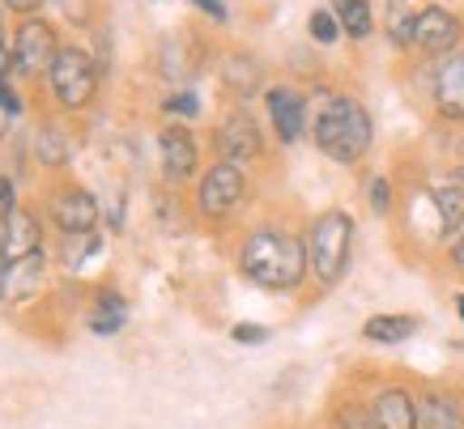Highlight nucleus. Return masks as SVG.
<instances>
[{
    "instance_id": "nucleus-2",
    "label": "nucleus",
    "mask_w": 464,
    "mask_h": 429,
    "mask_svg": "<svg viewBox=\"0 0 464 429\" xmlns=\"http://www.w3.org/2000/svg\"><path fill=\"white\" fill-rule=\"evenodd\" d=\"M315 145H320L333 162L353 167L362 162L371 149V115L362 102L353 98H333L320 115H315Z\"/></svg>"
},
{
    "instance_id": "nucleus-35",
    "label": "nucleus",
    "mask_w": 464,
    "mask_h": 429,
    "mask_svg": "<svg viewBox=\"0 0 464 429\" xmlns=\"http://www.w3.org/2000/svg\"><path fill=\"white\" fill-rule=\"evenodd\" d=\"M456 315H460V323H464V293H456Z\"/></svg>"
},
{
    "instance_id": "nucleus-31",
    "label": "nucleus",
    "mask_w": 464,
    "mask_h": 429,
    "mask_svg": "<svg viewBox=\"0 0 464 429\" xmlns=\"http://www.w3.org/2000/svg\"><path fill=\"white\" fill-rule=\"evenodd\" d=\"M200 9H205V14L209 17H218V22H226V9H222V0H197Z\"/></svg>"
},
{
    "instance_id": "nucleus-24",
    "label": "nucleus",
    "mask_w": 464,
    "mask_h": 429,
    "mask_svg": "<svg viewBox=\"0 0 464 429\" xmlns=\"http://www.w3.org/2000/svg\"><path fill=\"white\" fill-rule=\"evenodd\" d=\"M256 77H260V69H256L252 60H230V69H226V81L235 85V90H243V94L256 90Z\"/></svg>"
},
{
    "instance_id": "nucleus-21",
    "label": "nucleus",
    "mask_w": 464,
    "mask_h": 429,
    "mask_svg": "<svg viewBox=\"0 0 464 429\" xmlns=\"http://www.w3.org/2000/svg\"><path fill=\"white\" fill-rule=\"evenodd\" d=\"M413 26H418V14L409 0H388V39L396 47H413Z\"/></svg>"
},
{
    "instance_id": "nucleus-15",
    "label": "nucleus",
    "mask_w": 464,
    "mask_h": 429,
    "mask_svg": "<svg viewBox=\"0 0 464 429\" xmlns=\"http://www.w3.org/2000/svg\"><path fill=\"white\" fill-rule=\"evenodd\" d=\"M435 102L443 119H464V56H451L439 69L435 81Z\"/></svg>"
},
{
    "instance_id": "nucleus-6",
    "label": "nucleus",
    "mask_w": 464,
    "mask_h": 429,
    "mask_svg": "<svg viewBox=\"0 0 464 429\" xmlns=\"http://www.w3.org/2000/svg\"><path fill=\"white\" fill-rule=\"evenodd\" d=\"M243 192H247L243 170L230 167V162H218V167L200 179V192H197L200 213H205V217H226V213L243 200Z\"/></svg>"
},
{
    "instance_id": "nucleus-19",
    "label": "nucleus",
    "mask_w": 464,
    "mask_h": 429,
    "mask_svg": "<svg viewBox=\"0 0 464 429\" xmlns=\"http://www.w3.org/2000/svg\"><path fill=\"white\" fill-rule=\"evenodd\" d=\"M333 14H337L341 30L353 34V39H366V34L375 30V22H371V5H366V0H333Z\"/></svg>"
},
{
    "instance_id": "nucleus-11",
    "label": "nucleus",
    "mask_w": 464,
    "mask_h": 429,
    "mask_svg": "<svg viewBox=\"0 0 464 429\" xmlns=\"http://www.w3.org/2000/svg\"><path fill=\"white\" fill-rule=\"evenodd\" d=\"M43 251V230H39V217L26 213V208H14L5 217V260L0 263H14V260H26V255H39Z\"/></svg>"
},
{
    "instance_id": "nucleus-18",
    "label": "nucleus",
    "mask_w": 464,
    "mask_h": 429,
    "mask_svg": "<svg viewBox=\"0 0 464 429\" xmlns=\"http://www.w3.org/2000/svg\"><path fill=\"white\" fill-rule=\"evenodd\" d=\"M418 429H460V416H456V404L448 396H426L418 404Z\"/></svg>"
},
{
    "instance_id": "nucleus-34",
    "label": "nucleus",
    "mask_w": 464,
    "mask_h": 429,
    "mask_svg": "<svg viewBox=\"0 0 464 429\" xmlns=\"http://www.w3.org/2000/svg\"><path fill=\"white\" fill-rule=\"evenodd\" d=\"M451 187H460V192H464V167H456V170H451Z\"/></svg>"
},
{
    "instance_id": "nucleus-30",
    "label": "nucleus",
    "mask_w": 464,
    "mask_h": 429,
    "mask_svg": "<svg viewBox=\"0 0 464 429\" xmlns=\"http://www.w3.org/2000/svg\"><path fill=\"white\" fill-rule=\"evenodd\" d=\"M0 107L9 111V119H14V115L22 111V102H17V94H14V90H9V81H5V77H0Z\"/></svg>"
},
{
    "instance_id": "nucleus-16",
    "label": "nucleus",
    "mask_w": 464,
    "mask_h": 429,
    "mask_svg": "<svg viewBox=\"0 0 464 429\" xmlns=\"http://www.w3.org/2000/svg\"><path fill=\"white\" fill-rule=\"evenodd\" d=\"M413 332H418V319L413 315H375V319H366V328H362L366 340H380V345H401Z\"/></svg>"
},
{
    "instance_id": "nucleus-12",
    "label": "nucleus",
    "mask_w": 464,
    "mask_h": 429,
    "mask_svg": "<svg viewBox=\"0 0 464 429\" xmlns=\"http://www.w3.org/2000/svg\"><path fill=\"white\" fill-rule=\"evenodd\" d=\"M268 115H273L277 137L290 145V140L303 137V124H307V102H303V94H295L290 85H277V90H268Z\"/></svg>"
},
{
    "instance_id": "nucleus-22",
    "label": "nucleus",
    "mask_w": 464,
    "mask_h": 429,
    "mask_svg": "<svg viewBox=\"0 0 464 429\" xmlns=\"http://www.w3.org/2000/svg\"><path fill=\"white\" fill-rule=\"evenodd\" d=\"M124 315H128L124 298H120V293H102L99 310H94V332H99V336L120 332V328H124Z\"/></svg>"
},
{
    "instance_id": "nucleus-4",
    "label": "nucleus",
    "mask_w": 464,
    "mask_h": 429,
    "mask_svg": "<svg viewBox=\"0 0 464 429\" xmlns=\"http://www.w3.org/2000/svg\"><path fill=\"white\" fill-rule=\"evenodd\" d=\"M52 94H56L60 107H69V111H77V107H85L90 98H94V90H99V69L90 64V56L85 52H72V47H60L56 64H52Z\"/></svg>"
},
{
    "instance_id": "nucleus-5",
    "label": "nucleus",
    "mask_w": 464,
    "mask_h": 429,
    "mask_svg": "<svg viewBox=\"0 0 464 429\" xmlns=\"http://www.w3.org/2000/svg\"><path fill=\"white\" fill-rule=\"evenodd\" d=\"M60 47H56V30L39 22V17H26L14 34V64L26 77H39V72H52Z\"/></svg>"
},
{
    "instance_id": "nucleus-9",
    "label": "nucleus",
    "mask_w": 464,
    "mask_h": 429,
    "mask_svg": "<svg viewBox=\"0 0 464 429\" xmlns=\"http://www.w3.org/2000/svg\"><path fill=\"white\" fill-rule=\"evenodd\" d=\"M158 149H162V170H167V179H175V183L192 179V170H197V140H192L188 128L167 124L158 132Z\"/></svg>"
},
{
    "instance_id": "nucleus-8",
    "label": "nucleus",
    "mask_w": 464,
    "mask_h": 429,
    "mask_svg": "<svg viewBox=\"0 0 464 429\" xmlns=\"http://www.w3.org/2000/svg\"><path fill=\"white\" fill-rule=\"evenodd\" d=\"M460 43V22L456 14H448L443 5H430L418 14V26H413V47H422V52H451Z\"/></svg>"
},
{
    "instance_id": "nucleus-29",
    "label": "nucleus",
    "mask_w": 464,
    "mask_h": 429,
    "mask_svg": "<svg viewBox=\"0 0 464 429\" xmlns=\"http://www.w3.org/2000/svg\"><path fill=\"white\" fill-rule=\"evenodd\" d=\"M17 208V200H14V179H0V217H9Z\"/></svg>"
},
{
    "instance_id": "nucleus-7",
    "label": "nucleus",
    "mask_w": 464,
    "mask_h": 429,
    "mask_svg": "<svg viewBox=\"0 0 464 429\" xmlns=\"http://www.w3.org/2000/svg\"><path fill=\"white\" fill-rule=\"evenodd\" d=\"M218 153H222L226 162L235 167V162H252L256 153H260V128L247 111H235L226 115V124L218 128Z\"/></svg>"
},
{
    "instance_id": "nucleus-20",
    "label": "nucleus",
    "mask_w": 464,
    "mask_h": 429,
    "mask_svg": "<svg viewBox=\"0 0 464 429\" xmlns=\"http://www.w3.org/2000/svg\"><path fill=\"white\" fill-rule=\"evenodd\" d=\"M34 153H39L43 167H64L72 157V140L60 132V128H39V137H34Z\"/></svg>"
},
{
    "instance_id": "nucleus-1",
    "label": "nucleus",
    "mask_w": 464,
    "mask_h": 429,
    "mask_svg": "<svg viewBox=\"0 0 464 429\" xmlns=\"http://www.w3.org/2000/svg\"><path fill=\"white\" fill-rule=\"evenodd\" d=\"M307 247L290 234H277V230H256L247 243H243V272L265 285V290H295L307 277Z\"/></svg>"
},
{
    "instance_id": "nucleus-26",
    "label": "nucleus",
    "mask_w": 464,
    "mask_h": 429,
    "mask_svg": "<svg viewBox=\"0 0 464 429\" xmlns=\"http://www.w3.org/2000/svg\"><path fill=\"white\" fill-rule=\"evenodd\" d=\"M167 111L170 115H183V119H192V115L200 111V102H197V94H175V98H167Z\"/></svg>"
},
{
    "instance_id": "nucleus-13",
    "label": "nucleus",
    "mask_w": 464,
    "mask_h": 429,
    "mask_svg": "<svg viewBox=\"0 0 464 429\" xmlns=\"http://www.w3.org/2000/svg\"><path fill=\"white\" fill-rule=\"evenodd\" d=\"M43 285V251L39 255H26V260L0 263V298L5 302H22Z\"/></svg>"
},
{
    "instance_id": "nucleus-32",
    "label": "nucleus",
    "mask_w": 464,
    "mask_h": 429,
    "mask_svg": "<svg viewBox=\"0 0 464 429\" xmlns=\"http://www.w3.org/2000/svg\"><path fill=\"white\" fill-rule=\"evenodd\" d=\"M5 5H9L14 14H30V9H39L43 0H5Z\"/></svg>"
},
{
    "instance_id": "nucleus-23",
    "label": "nucleus",
    "mask_w": 464,
    "mask_h": 429,
    "mask_svg": "<svg viewBox=\"0 0 464 429\" xmlns=\"http://www.w3.org/2000/svg\"><path fill=\"white\" fill-rule=\"evenodd\" d=\"M307 30H311V39L328 47V43H337L341 22H337V14H333V9H315V14H311V22H307Z\"/></svg>"
},
{
    "instance_id": "nucleus-28",
    "label": "nucleus",
    "mask_w": 464,
    "mask_h": 429,
    "mask_svg": "<svg viewBox=\"0 0 464 429\" xmlns=\"http://www.w3.org/2000/svg\"><path fill=\"white\" fill-rule=\"evenodd\" d=\"M9 69H14V39H9V30L0 22V77H9Z\"/></svg>"
},
{
    "instance_id": "nucleus-10",
    "label": "nucleus",
    "mask_w": 464,
    "mask_h": 429,
    "mask_svg": "<svg viewBox=\"0 0 464 429\" xmlns=\"http://www.w3.org/2000/svg\"><path fill=\"white\" fill-rule=\"evenodd\" d=\"M52 217H56V225L64 234H90L94 222H99V205H94V195L82 192V187H64V192H56V200H52Z\"/></svg>"
},
{
    "instance_id": "nucleus-36",
    "label": "nucleus",
    "mask_w": 464,
    "mask_h": 429,
    "mask_svg": "<svg viewBox=\"0 0 464 429\" xmlns=\"http://www.w3.org/2000/svg\"><path fill=\"white\" fill-rule=\"evenodd\" d=\"M350 429H380V425H375V421H353Z\"/></svg>"
},
{
    "instance_id": "nucleus-3",
    "label": "nucleus",
    "mask_w": 464,
    "mask_h": 429,
    "mask_svg": "<svg viewBox=\"0 0 464 429\" xmlns=\"http://www.w3.org/2000/svg\"><path fill=\"white\" fill-rule=\"evenodd\" d=\"M350 243H353V217L350 213H324L320 222L311 225V243H307V255H311V268L320 285H337L350 268Z\"/></svg>"
},
{
    "instance_id": "nucleus-14",
    "label": "nucleus",
    "mask_w": 464,
    "mask_h": 429,
    "mask_svg": "<svg viewBox=\"0 0 464 429\" xmlns=\"http://www.w3.org/2000/svg\"><path fill=\"white\" fill-rule=\"evenodd\" d=\"M371 421L380 429H418V404L405 391H380L371 404Z\"/></svg>"
},
{
    "instance_id": "nucleus-37",
    "label": "nucleus",
    "mask_w": 464,
    "mask_h": 429,
    "mask_svg": "<svg viewBox=\"0 0 464 429\" xmlns=\"http://www.w3.org/2000/svg\"><path fill=\"white\" fill-rule=\"evenodd\" d=\"M5 124H9V111L0 107V137H5Z\"/></svg>"
},
{
    "instance_id": "nucleus-25",
    "label": "nucleus",
    "mask_w": 464,
    "mask_h": 429,
    "mask_svg": "<svg viewBox=\"0 0 464 429\" xmlns=\"http://www.w3.org/2000/svg\"><path fill=\"white\" fill-rule=\"evenodd\" d=\"M366 200H371V208H375L380 217H388V208H392V183H388V179H371Z\"/></svg>"
},
{
    "instance_id": "nucleus-33",
    "label": "nucleus",
    "mask_w": 464,
    "mask_h": 429,
    "mask_svg": "<svg viewBox=\"0 0 464 429\" xmlns=\"http://www.w3.org/2000/svg\"><path fill=\"white\" fill-rule=\"evenodd\" d=\"M451 263H456V268H460V272H464V234L456 238V251H451Z\"/></svg>"
},
{
    "instance_id": "nucleus-27",
    "label": "nucleus",
    "mask_w": 464,
    "mask_h": 429,
    "mask_svg": "<svg viewBox=\"0 0 464 429\" xmlns=\"http://www.w3.org/2000/svg\"><path fill=\"white\" fill-rule=\"evenodd\" d=\"M235 340H239V345H265L268 340V328H256V323H239V328H235Z\"/></svg>"
},
{
    "instance_id": "nucleus-17",
    "label": "nucleus",
    "mask_w": 464,
    "mask_h": 429,
    "mask_svg": "<svg viewBox=\"0 0 464 429\" xmlns=\"http://www.w3.org/2000/svg\"><path fill=\"white\" fill-rule=\"evenodd\" d=\"M430 205L439 208V230H443V234H456V230L464 225V192L460 187L439 183L435 192H430Z\"/></svg>"
}]
</instances>
